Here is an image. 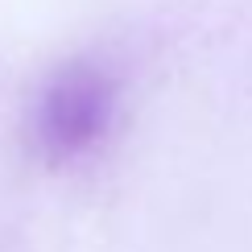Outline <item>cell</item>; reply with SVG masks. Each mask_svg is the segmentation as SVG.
Masks as SVG:
<instances>
[{
    "label": "cell",
    "mask_w": 252,
    "mask_h": 252,
    "mask_svg": "<svg viewBox=\"0 0 252 252\" xmlns=\"http://www.w3.org/2000/svg\"><path fill=\"white\" fill-rule=\"evenodd\" d=\"M120 112V83L99 62H66L41 87L33 141L50 165H79L108 145Z\"/></svg>",
    "instance_id": "1"
}]
</instances>
